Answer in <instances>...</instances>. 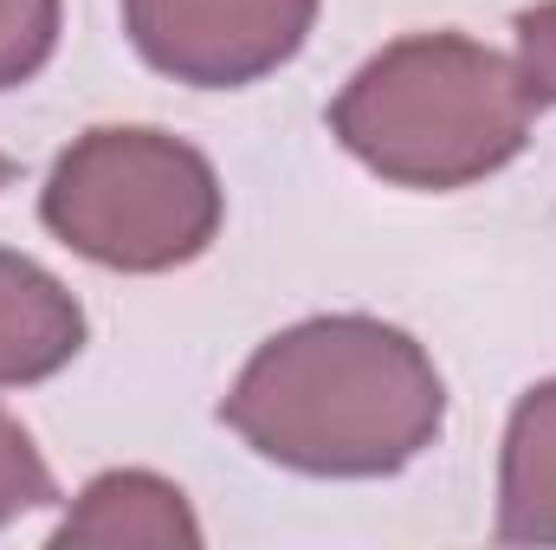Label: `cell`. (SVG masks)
Instances as JSON below:
<instances>
[{"label": "cell", "mask_w": 556, "mask_h": 550, "mask_svg": "<svg viewBox=\"0 0 556 550\" xmlns=\"http://www.w3.org/2000/svg\"><path fill=\"white\" fill-rule=\"evenodd\" d=\"M52 499H59V486H52L46 453L33 447V434H26L13 414L0 409V525L39 512V505H52Z\"/></svg>", "instance_id": "9c48e42d"}, {"label": "cell", "mask_w": 556, "mask_h": 550, "mask_svg": "<svg viewBox=\"0 0 556 550\" xmlns=\"http://www.w3.org/2000/svg\"><path fill=\"white\" fill-rule=\"evenodd\" d=\"M538 98L518 59L466 33H408L363 59L330 104V137L369 175L453 195L525 155Z\"/></svg>", "instance_id": "7a4b0ae2"}, {"label": "cell", "mask_w": 556, "mask_h": 550, "mask_svg": "<svg viewBox=\"0 0 556 550\" xmlns=\"http://www.w3.org/2000/svg\"><path fill=\"white\" fill-rule=\"evenodd\" d=\"M39 221L104 273H175L220 240L227 188L194 142L149 124H98L59 149Z\"/></svg>", "instance_id": "3957f363"}, {"label": "cell", "mask_w": 556, "mask_h": 550, "mask_svg": "<svg viewBox=\"0 0 556 550\" xmlns=\"http://www.w3.org/2000/svg\"><path fill=\"white\" fill-rule=\"evenodd\" d=\"M65 33V0H0V91L33 85Z\"/></svg>", "instance_id": "ba28073f"}, {"label": "cell", "mask_w": 556, "mask_h": 550, "mask_svg": "<svg viewBox=\"0 0 556 550\" xmlns=\"http://www.w3.org/2000/svg\"><path fill=\"white\" fill-rule=\"evenodd\" d=\"M52 545H162V550H194L201 545V518L188 505V492L162 473L142 466H117L98 473L65 518L52 525Z\"/></svg>", "instance_id": "8992f818"}, {"label": "cell", "mask_w": 556, "mask_h": 550, "mask_svg": "<svg viewBox=\"0 0 556 550\" xmlns=\"http://www.w3.org/2000/svg\"><path fill=\"white\" fill-rule=\"evenodd\" d=\"M85 350V304L39 260L0 247V389H33Z\"/></svg>", "instance_id": "5b68a950"}, {"label": "cell", "mask_w": 556, "mask_h": 550, "mask_svg": "<svg viewBox=\"0 0 556 550\" xmlns=\"http://www.w3.org/2000/svg\"><path fill=\"white\" fill-rule=\"evenodd\" d=\"M7 182H13V162H7V155H0V188H7Z\"/></svg>", "instance_id": "8fae6325"}, {"label": "cell", "mask_w": 556, "mask_h": 550, "mask_svg": "<svg viewBox=\"0 0 556 550\" xmlns=\"http://www.w3.org/2000/svg\"><path fill=\"white\" fill-rule=\"evenodd\" d=\"M220 421L285 473L389 479L446 427V383L402 324L330 311L266 337L233 376Z\"/></svg>", "instance_id": "6da1fadb"}, {"label": "cell", "mask_w": 556, "mask_h": 550, "mask_svg": "<svg viewBox=\"0 0 556 550\" xmlns=\"http://www.w3.org/2000/svg\"><path fill=\"white\" fill-rule=\"evenodd\" d=\"M518 72L538 104H556V0L518 13Z\"/></svg>", "instance_id": "30bf717a"}, {"label": "cell", "mask_w": 556, "mask_h": 550, "mask_svg": "<svg viewBox=\"0 0 556 550\" xmlns=\"http://www.w3.org/2000/svg\"><path fill=\"white\" fill-rule=\"evenodd\" d=\"M498 538L556 545V376L531 383L498 447Z\"/></svg>", "instance_id": "52a82bcc"}, {"label": "cell", "mask_w": 556, "mask_h": 550, "mask_svg": "<svg viewBox=\"0 0 556 550\" xmlns=\"http://www.w3.org/2000/svg\"><path fill=\"white\" fill-rule=\"evenodd\" d=\"M317 0H124V33L149 72L194 91H240L304 52Z\"/></svg>", "instance_id": "277c9868"}]
</instances>
